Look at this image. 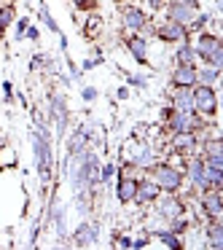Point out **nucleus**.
Instances as JSON below:
<instances>
[{"label":"nucleus","instance_id":"f257e3e1","mask_svg":"<svg viewBox=\"0 0 223 250\" xmlns=\"http://www.w3.org/2000/svg\"><path fill=\"white\" fill-rule=\"evenodd\" d=\"M196 54L210 62L215 70L223 65V49H221V43H218V38H212V35H202V38L196 41Z\"/></svg>","mask_w":223,"mask_h":250},{"label":"nucleus","instance_id":"f03ea898","mask_svg":"<svg viewBox=\"0 0 223 250\" xmlns=\"http://www.w3.org/2000/svg\"><path fill=\"white\" fill-rule=\"evenodd\" d=\"M194 108L196 110H202V113H215V108H218V97H215V92H212L210 86H204L202 83L199 89L194 92Z\"/></svg>","mask_w":223,"mask_h":250},{"label":"nucleus","instance_id":"7ed1b4c3","mask_svg":"<svg viewBox=\"0 0 223 250\" xmlns=\"http://www.w3.org/2000/svg\"><path fill=\"white\" fill-rule=\"evenodd\" d=\"M153 172H156V186H162V188H167V191H178V188H180V180H183V175H180L175 167L162 164V167H156Z\"/></svg>","mask_w":223,"mask_h":250},{"label":"nucleus","instance_id":"20e7f679","mask_svg":"<svg viewBox=\"0 0 223 250\" xmlns=\"http://www.w3.org/2000/svg\"><path fill=\"white\" fill-rule=\"evenodd\" d=\"M175 83H178L180 89H188L196 83V70L191 65H180L178 70H175Z\"/></svg>","mask_w":223,"mask_h":250},{"label":"nucleus","instance_id":"39448f33","mask_svg":"<svg viewBox=\"0 0 223 250\" xmlns=\"http://www.w3.org/2000/svg\"><path fill=\"white\" fill-rule=\"evenodd\" d=\"M169 14H172V22L185 24V22L194 19V6H191V3H175V6L169 8Z\"/></svg>","mask_w":223,"mask_h":250},{"label":"nucleus","instance_id":"423d86ee","mask_svg":"<svg viewBox=\"0 0 223 250\" xmlns=\"http://www.w3.org/2000/svg\"><path fill=\"white\" fill-rule=\"evenodd\" d=\"M183 35H185V30L178 22H167L159 27V38H164V41H183Z\"/></svg>","mask_w":223,"mask_h":250},{"label":"nucleus","instance_id":"0eeeda50","mask_svg":"<svg viewBox=\"0 0 223 250\" xmlns=\"http://www.w3.org/2000/svg\"><path fill=\"white\" fill-rule=\"evenodd\" d=\"M196 126V119L191 113H183V110H178V113L172 116V129L175 132H191Z\"/></svg>","mask_w":223,"mask_h":250},{"label":"nucleus","instance_id":"6e6552de","mask_svg":"<svg viewBox=\"0 0 223 250\" xmlns=\"http://www.w3.org/2000/svg\"><path fill=\"white\" fill-rule=\"evenodd\" d=\"M194 148H196L194 135H191V132H178V137H175V151L188 153V151H194Z\"/></svg>","mask_w":223,"mask_h":250},{"label":"nucleus","instance_id":"1a4fd4ad","mask_svg":"<svg viewBox=\"0 0 223 250\" xmlns=\"http://www.w3.org/2000/svg\"><path fill=\"white\" fill-rule=\"evenodd\" d=\"M124 24H126V30H140L142 24H145V17H142L137 8H126L124 11Z\"/></svg>","mask_w":223,"mask_h":250},{"label":"nucleus","instance_id":"9d476101","mask_svg":"<svg viewBox=\"0 0 223 250\" xmlns=\"http://www.w3.org/2000/svg\"><path fill=\"white\" fill-rule=\"evenodd\" d=\"M156 194H159V186L156 183H151V180H148V183H137V199L140 202H151V199H156Z\"/></svg>","mask_w":223,"mask_h":250},{"label":"nucleus","instance_id":"9b49d317","mask_svg":"<svg viewBox=\"0 0 223 250\" xmlns=\"http://www.w3.org/2000/svg\"><path fill=\"white\" fill-rule=\"evenodd\" d=\"M135 194H137V183L132 178H124L119 183V199L121 202H129V199H135Z\"/></svg>","mask_w":223,"mask_h":250},{"label":"nucleus","instance_id":"f8f14e48","mask_svg":"<svg viewBox=\"0 0 223 250\" xmlns=\"http://www.w3.org/2000/svg\"><path fill=\"white\" fill-rule=\"evenodd\" d=\"M129 51L135 54V60L140 62V65H145V60H148V51H145V41L142 38H132L129 41Z\"/></svg>","mask_w":223,"mask_h":250},{"label":"nucleus","instance_id":"ddd939ff","mask_svg":"<svg viewBox=\"0 0 223 250\" xmlns=\"http://www.w3.org/2000/svg\"><path fill=\"white\" fill-rule=\"evenodd\" d=\"M175 110H183V113H191V110H194V94L180 92L178 97H175Z\"/></svg>","mask_w":223,"mask_h":250},{"label":"nucleus","instance_id":"4468645a","mask_svg":"<svg viewBox=\"0 0 223 250\" xmlns=\"http://www.w3.org/2000/svg\"><path fill=\"white\" fill-rule=\"evenodd\" d=\"M204 210H207V215H212V218L221 215V194H207L204 196Z\"/></svg>","mask_w":223,"mask_h":250},{"label":"nucleus","instance_id":"2eb2a0df","mask_svg":"<svg viewBox=\"0 0 223 250\" xmlns=\"http://www.w3.org/2000/svg\"><path fill=\"white\" fill-rule=\"evenodd\" d=\"M191 178H194V183L202 186V188H207V186H210V183H207L204 164H202V162H194V164H191Z\"/></svg>","mask_w":223,"mask_h":250},{"label":"nucleus","instance_id":"dca6fc26","mask_svg":"<svg viewBox=\"0 0 223 250\" xmlns=\"http://www.w3.org/2000/svg\"><path fill=\"white\" fill-rule=\"evenodd\" d=\"M159 212H162L164 218H175V215H180V205H178V199H164L162 205H159Z\"/></svg>","mask_w":223,"mask_h":250},{"label":"nucleus","instance_id":"f3484780","mask_svg":"<svg viewBox=\"0 0 223 250\" xmlns=\"http://www.w3.org/2000/svg\"><path fill=\"white\" fill-rule=\"evenodd\" d=\"M210 245H212V248H221V245H223V229H221V223H215V226L210 229Z\"/></svg>","mask_w":223,"mask_h":250},{"label":"nucleus","instance_id":"a211bd4d","mask_svg":"<svg viewBox=\"0 0 223 250\" xmlns=\"http://www.w3.org/2000/svg\"><path fill=\"white\" fill-rule=\"evenodd\" d=\"M92 234H94L92 226H81V229H78V234H76V237H78V245H89V242L94 239Z\"/></svg>","mask_w":223,"mask_h":250},{"label":"nucleus","instance_id":"6ab92c4d","mask_svg":"<svg viewBox=\"0 0 223 250\" xmlns=\"http://www.w3.org/2000/svg\"><path fill=\"white\" fill-rule=\"evenodd\" d=\"M178 60H180V65H191V60H194V49H191V46H180Z\"/></svg>","mask_w":223,"mask_h":250},{"label":"nucleus","instance_id":"aec40b11","mask_svg":"<svg viewBox=\"0 0 223 250\" xmlns=\"http://www.w3.org/2000/svg\"><path fill=\"white\" fill-rule=\"evenodd\" d=\"M196 78H202V83H204V86H210V83H212V81H215V78H218V70H215V67H212V70H204V73H202V76H196Z\"/></svg>","mask_w":223,"mask_h":250},{"label":"nucleus","instance_id":"412c9836","mask_svg":"<svg viewBox=\"0 0 223 250\" xmlns=\"http://www.w3.org/2000/svg\"><path fill=\"white\" fill-rule=\"evenodd\" d=\"M11 19H14L11 8H6V11H0V27H6V24H11Z\"/></svg>","mask_w":223,"mask_h":250},{"label":"nucleus","instance_id":"4be33fe9","mask_svg":"<svg viewBox=\"0 0 223 250\" xmlns=\"http://www.w3.org/2000/svg\"><path fill=\"white\" fill-rule=\"evenodd\" d=\"M162 239H164V245H169V248H180V242L172 237V234H162Z\"/></svg>","mask_w":223,"mask_h":250},{"label":"nucleus","instance_id":"5701e85b","mask_svg":"<svg viewBox=\"0 0 223 250\" xmlns=\"http://www.w3.org/2000/svg\"><path fill=\"white\" fill-rule=\"evenodd\" d=\"M0 162H3V164H14V153L11 151H8V153L3 151V153H0Z\"/></svg>","mask_w":223,"mask_h":250},{"label":"nucleus","instance_id":"b1692460","mask_svg":"<svg viewBox=\"0 0 223 250\" xmlns=\"http://www.w3.org/2000/svg\"><path fill=\"white\" fill-rule=\"evenodd\" d=\"M100 19H89V33H97V27H100Z\"/></svg>","mask_w":223,"mask_h":250},{"label":"nucleus","instance_id":"393cba45","mask_svg":"<svg viewBox=\"0 0 223 250\" xmlns=\"http://www.w3.org/2000/svg\"><path fill=\"white\" fill-rule=\"evenodd\" d=\"M148 3H151V6H159V3H162V0H148Z\"/></svg>","mask_w":223,"mask_h":250}]
</instances>
